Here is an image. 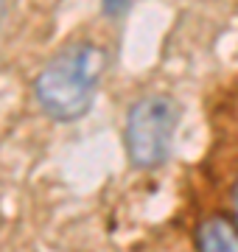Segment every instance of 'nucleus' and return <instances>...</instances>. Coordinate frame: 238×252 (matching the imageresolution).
<instances>
[{"instance_id": "obj_1", "label": "nucleus", "mask_w": 238, "mask_h": 252, "mask_svg": "<svg viewBox=\"0 0 238 252\" xmlns=\"http://www.w3.org/2000/svg\"><path fill=\"white\" fill-rule=\"evenodd\" d=\"M107 67V54L92 42L64 48L37 76V101L56 121H76L90 109L92 93Z\"/></svg>"}, {"instance_id": "obj_2", "label": "nucleus", "mask_w": 238, "mask_h": 252, "mask_svg": "<svg viewBox=\"0 0 238 252\" xmlns=\"http://www.w3.org/2000/svg\"><path fill=\"white\" fill-rule=\"evenodd\" d=\"M179 124V107L168 95H149L129 109L126 152L138 168H154L168 157Z\"/></svg>"}, {"instance_id": "obj_3", "label": "nucleus", "mask_w": 238, "mask_h": 252, "mask_svg": "<svg viewBox=\"0 0 238 252\" xmlns=\"http://www.w3.org/2000/svg\"><path fill=\"white\" fill-rule=\"evenodd\" d=\"M199 252H238V221L227 216H208L196 227Z\"/></svg>"}, {"instance_id": "obj_4", "label": "nucleus", "mask_w": 238, "mask_h": 252, "mask_svg": "<svg viewBox=\"0 0 238 252\" xmlns=\"http://www.w3.org/2000/svg\"><path fill=\"white\" fill-rule=\"evenodd\" d=\"M101 3H104V11H107L110 17H120L129 6V0H101Z\"/></svg>"}, {"instance_id": "obj_5", "label": "nucleus", "mask_w": 238, "mask_h": 252, "mask_svg": "<svg viewBox=\"0 0 238 252\" xmlns=\"http://www.w3.org/2000/svg\"><path fill=\"white\" fill-rule=\"evenodd\" d=\"M6 9H9V0H0V23L6 17Z\"/></svg>"}, {"instance_id": "obj_6", "label": "nucleus", "mask_w": 238, "mask_h": 252, "mask_svg": "<svg viewBox=\"0 0 238 252\" xmlns=\"http://www.w3.org/2000/svg\"><path fill=\"white\" fill-rule=\"evenodd\" d=\"M236 216H238V185H236Z\"/></svg>"}]
</instances>
